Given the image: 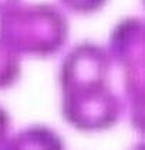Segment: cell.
I'll list each match as a JSON object with an SVG mask.
<instances>
[{
	"label": "cell",
	"instance_id": "1",
	"mask_svg": "<svg viewBox=\"0 0 145 150\" xmlns=\"http://www.w3.org/2000/svg\"><path fill=\"white\" fill-rule=\"evenodd\" d=\"M68 35L67 17L53 4H16L0 14V43L17 54H57Z\"/></svg>",
	"mask_w": 145,
	"mask_h": 150
},
{
	"label": "cell",
	"instance_id": "2",
	"mask_svg": "<svg viewBox=\"0 0 145 150\" xmlns=\"http://www.w3.org/2000/svg\"><path fill=\"white\" fill-rule=\"evenodd\" d=\"M144 47L145 27L139 17H128L117 24L110 36L108 53L124 69L125 93L131 104V120L144 126Z\"/></svg>",
	"mask_w": 145,
	"mask_h": 150
},
{
	"label": "cell",
	"instance_id": "3",
	"mask_svg": "<svg viewBox=\"0 0 145 150\" xmlns=\"http://www.w3.org/2000/svg\"><path fill=\"white\" fill-rule=\"evenodd\" d=\"M123 112V102L108 83L63 92V117L70 126L81 132L108 130L120 122Z\"/></svg>",
	"mask_w": 145,
	"mask_h": 150
},
{
	"label": "cell",
	"instance_id": "4",
	"mask_svg": "<svg viewBox=\"0 0 145 150\" xmlns=\"http://www.w3.org/2000/svg\"><path fill=\"white\" fill-rule=\"evenodd\" d=\"M112 60L105 47L84 42L74 46L60 66L61 92L107 84Z\"/></svg>",
	"mask_w": 145,
	"mask_h": 150
},
{
	"label": "cell",
	"instance_id": "5",
	"mask_svg": "<svg viewBox=\"0 0 145 150\" xmlns=\"http://www.w3.org/2000/svg\"><path fill=\"white\" fill-rule=\"evenodd\" d=\"M3 149H64V142L54 130L46 126H32L6 140Z\"/></svg>",
	"mask_w": 145,
	"mask_h": 150
},
{
	"label": "cell",
	"instance_id": "6",
	"mask_svg": "<svg viewBox=\"0 0 145 150\" xmlns=\"http://www.w3.org/2000/svg\"><path fill=\"white\" fill-rule=\"evenodd\" d=\"M20 54L0 43V89H9L20 79Z\"/></svg>",
	"mask_w": 145,
	"mask_h": 150
},
{
	"label": "cell",
	"instance_id": "7",
	"mask_svg": "<svg viewBox=\"0 0 145 150\" xmlns=\"http://www.w3.org/2000/svg\"><path fill=\"white\" fill-rule=\"evenodd\" d=\"M108 0H60V3L76 14H92L101 10Z\"/></svg>",
	"mask_w": 145,
	"mask_h": 150
},
{
	"label": "cell",
	"instance_id": "8",
	"mask_svg": "<svg viewBox=\"0 0 145 150\" xmlns=\"http://www.w3.org/2000/svg\"><path fill=\"white\" fill-rule=\"evenodd\" d=\"M10 130V116L0 106V146L7 140V134Z\"/></svg>",
	"mask_w": 145,
	"mask_h": 150
},
{
	"label": "cell",
	"instance_id": "9",
	"mask_svg": "<svg viewBox=\"0 0 145 150\" xmlns=\"http://www.w3.org/2000/svg\"><path fill=\"white\" fill-rule=\"evenodd\" d=\"M16 4H19V0H0V13L6 12L7 9H10Z\"/></svg>",
	"mask_w": 145,
	"mask_h": 150
}]
</instances>
